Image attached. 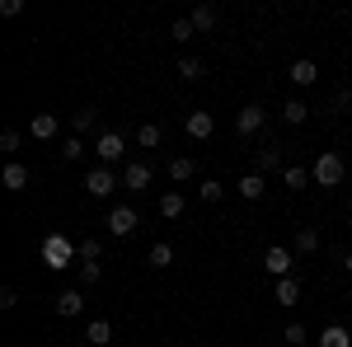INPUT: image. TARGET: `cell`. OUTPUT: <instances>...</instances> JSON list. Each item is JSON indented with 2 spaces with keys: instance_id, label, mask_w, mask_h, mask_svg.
Returning <instances> with one entry per match:
<instances>
[{
  "instance_id": "1",
  "label": "cell",
  "mask_w": 352,
  "mask_h": 347,
  "mask_svg": "<svg viewBox=\"0 0 352 347\" xmlns=\"http://www.w3.org/2000/svg\"><path fill=\"white\" fill-rule=\"evenodd\" d=\"M71 258H80V244H76V240H66V235H47V240H43V267L66 272Z\"/></svg>"
},
{
  "instance_id": "2",
  "label": "cell",
  "mask_w": 352,
  "mask_h": 347,
  "mask_svg": "<svg viewBox=\"0 0 352 347\" xmlns=\"http://www.w3.org/2000/svg\"><path fill=\"white\" fill-rule=\"evenodd\" d=\"M343 174H348V164H343V155H333V150H324V155L315 160V169H310V179H315L320 188H338Z\"/></svg>"
},
{
  "instance_id": "3",
  "label": "cell",
  "mask_w": 352,
  "mask_h": 347,
  "mask_svg": "<svg viewBox=\"0 0 352 347\" xmlns=\"http://www.w3.org/2000/svg\"><path fill=\"white\" fill-rule=\"evenodd\" d=\"M118 183H122V179L113 174L109 164H94V169L85 174V192H89V197H99V202H104V197H113V192H118Z\"/></svg>"
},
{
  "instance_id": "4",
  "label": "cell",
  "mask_w": 352,
  "mask_h": 347,
  "mask_svg": "<svg viewBox=\"0 0 352 347\" xmlns=\"http://www.w3.org/2000/svg\"><path fill=\"white\" fill-rule=\"evenodd\" d=\"M94 155H99V164H113L127 155V136L122 132H99V141H94Z\"/></svg>"
},
{
  "instance_id": "5",
  "label": "cell",
  "mask_w": 352,
  "mask_h": 347,
  "mask_svg": "<svg viewBox=\"0 0 352 347\" xmlns=\"http://www.w3.org/2000/svg\"><path fill=\"white\" fill-rule=\"evenodd\" d=\"M104 225H109V235H118V240H127V235H132L136 225H141V216H136V207H113Z\"/></svg>"
},
{
  "instance_id": "6",
  "label": "cell",
  "mask_w": 352,
  "mask_h": 347,
  "mask_svg": "<svg viewBox=\"0 0 352 347\" xmlns=\"http://www.w3.org/2000/svg\"><path fill=\"white\" fill-rule=\"evenodd\" d=\"M263 267H268L272 277L282 282V277H292V267H296V258H292V249H287V244H272L268 254H263Z\"/></svg>"
},
{
  "instance_id": "7",
  "label": "cell",
  "mask_w": 352,
  "mask_h": 347,
  "mask_svg": "<svg viewBox=\"0 0 352 347\" xmlns=\"http://www.w3.org/2000/svg\"><path fill=\"white\" fill-rule=\"evenodd\" d=\"M184 132H188L192 141H207V136L217 132V117H212V113H202V108H197V113H188V117H184Z\"/></svg>"
},
{
  "instance_id": "8",
  "label": "cell",
  "mask_w": 352,
  "mask_h": 347,
  "mask_svg": "<svg viewBox=\"0 0 352 347\" xmlns=\"http://www.w3.org/2000/svg\"><path fill=\"white\" fill-rule=\"evenodd\" d=\"M235 132H240V136H254V132H263V108H258V104L240 108V113H235Z\"/></svg>"
},
{
  "instance_id": "9",
  "label": "cell",
  "mask_w": 352,
  "mask_h": 347,
  "mask_svg": "<svg viewBox=\"0 0 352 347\" xmlns=\"http://www.w3.org/2000/svg\"><path fill=\"white\" fill-rule=\"evenodd\" d=\"M56 127H61V117H56V113H33V122H28V136H33V141H52Z\"/></svg>"
},
{
  "instance_id": "10",
  "label": "cell",
  "mask_w": 352,
  "mask_h": 347,
  "mask_svg": "<svg viewBox=\"0 0 352 347\" xmlns=\"http://www.w3.org/2000/svg\"><path fill=\"white\" fill-rule=\"evenodd\" d=\"M122 188H132V192L151 188V164H146V160H132L127 169H122Z\"/></svg>"
},
{
  "instance_id": "11",
  "label": "cell",
  "mask_w": 352,
  "mask_h": 347,
  "mask_svg": "<svg viewBox=\"0 0 352 347\" xmlns=\"http://www.w3.org/2000/svg\"><path fill=\"white\" fill-rule=\"evenodd\" d=\"M184 212H188V197H184L179 188H169V192H160V216H164V221H179Z\"/></svg>"
},
{
  "instance_id": "12",
  "label": "cell",
  "mask_w": 352,
  "mask_h": 347,
  "mask_svg": "<svg viewBox=\"0 0 352 347\" xmlns=\"http://www.w3.org/2000/svg\"><path fill=\"white\" fill-rule=\"evenodd\" d=\"M52 310L61 315V320H76V315L85 310V291H61V295L52 300Z\"/></svg>"
},
{
  "instance_id": "13",
  "label": "cell",
  "mask_w": 352,
  "mask_h": 347,
  "mask_svg": "<svg viewBox=\"0 0 352 347\" xmlns=\"http://www.w3.org/2000/svg\"><path fill=\"white\" fill-rule=\"evenodd\" d=\"M0 183L10 188V192H24V188H28V164L10 160V164H5V169H0Z\"/></svg>"
},
{
  "instance_id": "14",
  "label": "cell",
  "mask_w": 352,
  "mask_h": 347,
  "mask_svg": "<svg viewBox=\"0 0 352 347\" xmlns=\"http://www.w3.org/2000/svg\"><path fill=\"white\" fill-rule=\"evenodd\" d=\"M85 343L89 347H109L113 343V324L109 320H89L85 324Z\"/></svg>"
},
{
  "instance_id": "15",
  "label": "cell",
  "mask_w": 352,
  "mask_h": 347,
  "mask_svg": "<svg viewBox=\"0 0 352 347\" xmlns=\"http://www.w3.org/2000/svg\"><path fill=\"white\" fill-rule=\"evenodd\" d=\"M315 80H320V66H315L310 56L292 61V85H300V89H305V85H315Z\"/></svg>"
},
{
  "instance_id": "16",
  "label": "cell",
  "mask_w": 352,
  "mask_h": 347,
  "mask_svg": "<svg viewBox=\"0 0 352 347\" xmlns=\"http://www.w3.org/2000/svg\"><path fill=\"white\" fill-rule=\"evenodd\" d=\"M235 192H240L244 202H258V197H263V174H258V169H249L240 183H235Z\"/></svg>"
},
{
  "instance_id": "17",
  "label": "cell",
  "mask_w": 352,
  "mask_h": 347,
  "mask_svg": "<svg viewBox=\"0 0 352 347\" xmlns=\"http://www.w3.org/2000/svg\"><path fill=\"white\" fill-rule=\"evenodd\" d=\"M160 141H164V127H160V122H141V127H136V146H141V150H155Z\"/></svg>"
},
{
  "instance_id": "18",
  "label": "cell",
  "mask_w": 352,
  "mask_h": 347,
  "mask_svg": "<svg viewBox=\"0 0 352 347\" xmlns=\"http://www.w3.org/2000/svg\"><path fill=\"white\" fill-rule=\"evenodd\" d=\"M164 169H169V179H174V188H179V183H188L192 174H197V164H192L188 155H174V160L164 164Z\"/></svg>"
},
{
  "instance_id": "19",
  "label": "cell",
  "mask_w": 352,
  "mask_h": 347,
  "mask_svg": "<svg viewBox=\"0 0 352 347\" xmlns=\"http://www.w3.org/2000/svg\"><path fill=\"white\" fill-rule=\"evenodd\" d=\"M272 295H277V305H287V310H292V305L300 300V282H296V277H282V282L272 287Z\"/></svg>"
},
{
  "instance_id": "20",
  "label": "cell",
  "mask_w": 352,
  "mask_h": 347,
  "mask_svg": "<svg viewBox=\"0 0 352 347\" xmlns=\"http://www.w3.org/2000/svg\"><path fill=\"white\" fill-rule=\"evenodd\" d=\"M282 183H287L292 192H296V188L315 183V179H310V169H305V164H282Z\"/></svg>"
},
{
  "instance_id": "21",
  "label": "cell",
  "mask_w": 352,
  "mask_h": 347,
  "mask_svg": "<svg viewBox=\"0 0 352 347\" xmlns=\"http://www.w3.org/2000/svg\"><path fill=\"white\" fill-rule=\"evenodd\" d=\"M282 164V141H263V150H258V174H268Z\"/></svg>"
},
{
  "instance_id": "22",
  "label": "cell",
  "mask_w": 352,
  "mask_h": 347,
  "mask_svg": "<svg viewBox=\"0 0 352 347\" xmlns=\"http://www.w3.org/2000/svg\"><path fill=\"white\" fill-rule=\"evenodd\" d=\"M146 263H151V267H155V272H164V267H169V263H174V244H151V254H146Z\"/></svg>"
},
{
  "instance_id": "23",
  "label": "cell",
  "mask_w": 352,
  "mask_h": 347,
  "mask_svg": "<svg viewBox=\"0 0 352 347\" xmlns=\"http://www.w3.org/2000/svg\"><path fill=\"white\" fill-rule=\"evenodd\" d=\"M188 19H192V28H197V33H212V28H217V5H197Z\"/></svg>"
},
{
  "instance_id": "24",
  "label": "cell",
  "mask_w": 352,
  "mask_h": 347,
  "mask_svg": "<svg viewBox=\"0 0 352 347\" xmlns=\"http://www.w3.org/2000/svg\"><path fill=\"white\" fill-rule=\"evenodd\" d=\"M320 347H352V333L343 324H329L324 333H320Z\"/></svg>"
},
{
  "instance_id": "25",
  "label": "cell",
  "mask_w": 352,
  "mask_h": 347,
  "mask_svg": "<svg viewBox=\"0 0 352 347\" xmlns=\"http://www.w3.org/2000/svg\"><path fill=\"white\" fill-rule=\"evenodd\" d=\"M94 122H99V108H76V113H71V127H76V136L94 132Z\"/></svg>"
},
{
  "instance_id": "26",
  "label": "cell",
  "mask_w": 352,
  "mask_h": 347,
  "mask_svg": "<svg viewBox=\"0 0 352 347\" xmlns=\"http://www.w3.org/2000/svg\"><path fill=\"white\" fill-rule=\"evenodd\" d=\"M320 249V230L315 225H300L296 230V254H315Z\"/></svg>"
},
{
  "instance_id": "27",
  "label": "cell",
  "mask_w": 352,
  "mask_h": 347,
  "mask_svg": "<svg viewBox=\"0 0 352 347\" xmlns=\"http://www.w3.org/2000/svg\"><path fill=\"white\" fill-rule=\"evenodd\" d=\"M221 192H226V188H221L217 179H202V183H197V202H207V207H212V202H221Z\"/></svg>"
},
{
  "instance_id": "28",
  "label": "cell",
  "mask_w": 352,
  "mask_h": 347,
  "mask_svg": "<svg viewBox=\"0 0 352 347\" xmlns=\"http://www.w3.org/2000/svg\"><path fill=\"white\" fill-rule=\"evenodd\" d=\"M282 117H287V122H292V127H300V122H305V117H310V108L300 104V99H287V108H282Z\"/></svg>"
},
{
  "instance_id": "29",
  "label": "cell",
  "mask_w": 352,
  "mask_h": 347,
  "mask_svg": "<svg viewBox=\"0 0 352 347\" xmlns=\"http://www.w3.org/2000/svg\"><path fill=\"white\" fill-rule=\"evenodd\" d=\"M202 71H207V66H202L197 56H179V76H184V80H202Z\"/></svg>"
},
{
  "instance_id": "30",
  "label": "cell",
  "mask_w": 352,
  "mask_h": 347,
  "mask_svg": "<svg viewBox=\"0 0 352 347\" xmlns=\"http://www.w3.org/2000/svg\"><path fill=\"white\" fill-rule=\"evenodd\" d=\"M104 282V263H80V287H99Z\"/></svg>"
},
{
  "instance_id": "31",
  "label": "cell",
  "mask_w": 352,
  "mask_h": 347,
  "mask_svg": "<svg viewBox=\"0 0 352 347\" xmlns=\"http://www.w3.org/2000/svg\"><path fill=\"white\" fill-rule=\"evenodd\" d=\"M104 258V244L99 240H80V263H99Z\"/></svg>"
},
{
  "instance_id": "32",
  "label": "cell",
  "mask_w": 352,
  "mask_h": 347,
  "mask_svg": "<svg viewBox=\"0 0 352 347\" xmlns=\"http://www.w3.org/2000/svg\"><path fill=\"white\" fill-rule=\"evenodd\" d=\"M282 338H287V343H292V347H300V343H305V338H310V333H305V324H296V320H292V324H287V328H282Z\"/></svg>"
},
{
  "instance_id": "33",
  "label": "cell",
  "mask_w": 352,
  "mask_h": 347,
  "mask_svg": "<svg viewBox=\"0 0 352 347\" xmlns=\"http://www.w3.org/2000/svg\"><path fill=\"white\" fill-rule=\"evenodd\" d=\"M169 33H174L179 43H188V38L197 33V28H192V19H174V28H169Z\"/></svg>"
},
{
  "instance_id": "34",
  "label": "cell",
  "mask_w": 352,
  "mask_h": 347,
  "mask_svg": "<svg viewBox=\"0 0 352 347\" xmlns=\"http://www.w3.org/2000/svg\"><path fill=\"white\" fill-rule=\"evenodd\" d=\"M19 146H24V136L14 132V127H10V132H0V150H19Z\"/></svg>"
},
{
  "instance_id": "35",
  "label": "cell",
  "mask_w": 352,
  "mask_h": 347,
  "mask_svg": "<svg viewBox=\"0 0 352 347\" xmlns=\"http://www.w3.org/2000/svg\"><path fill=\"white\" fill-rule=\"evenodd\" d=\"M85 155V141L80 136H66V160H80Z\"/></svg>"
},
{
  "instance_id": "36",
  "label": "cell",
  "mask_w": 352,
  "mask_h": 347,
  "mask_svg": "<svg viewBox=\"0 0 352 347\" xmlns=\"http://www.w3.org/2000/svg\"><path fill=\"white\" fill-rule=\"evenodd\" d=\"M0 14H5V19H14V14H24V0H0Z\"/></svg>"
},
{
  "instance_id": "37",
  "label": "cell",
  "mask_w": 352,
  "mask_h": 347,
  "mask_svg": "<svg viewBox=\"0 0 352 347\" xmlns=\"http://www.w3.org/2000/svg\"><path fill=\"white\" fill-rule=\"evenodd\" d=\"M14 305H19V291H14V287H5V291H0V310H14Z\"/></svg>"
},
{
  "instance_id": "38",
  "label": "cell",
  "mask_w": 352,
  "mask_h": 347,
  "mask_svg": "<svg viewBox=\"0 0 352 347\" xmlns=\"http://www.w3.org/2000/svg\"><path fill=\"white\" fill-rule=\"evenodd\" d=\"M352 104V89H338V94H333V108H338V113H343V108Z\"/></svg>"
},
{
  "instance_id": "39",
  "label": "cell",
  "mask_w": 352,
  "mask_h": 347,
  "mask_svg": "<svg viewBox=\"0 0 352 347\" xmlns=\"http://www.w3.org/2000/svg\"><path fill=\"white\" fill-rule=\"evenodd\" d=\"M343 272H348V277H352V249H348V254H343Z\"/></svg>"
},
{
  "instance_id": "40",
  "label": "cell",
  "mask_w": 352,
  "mask_h": 347,
  "mask_svg": "<svg viewBox=\"0 0 352 347\" xmlns=\"http://www.w3.org/2000/svg\"><path fill=\"white\" fill-rule=\"evenodd\" d=\"M348 230H352V212H348Z\"/></svg>"
},
{
  "instance_id": "41",
  "label": "cell",
  "mask_w": 352,
  "mask_h": 347,
  "mask_svg": "<svg viewBox=\"0 0 352 347\" xmlns=\"http://www.w3.org/2000/svg\"><path fill=\"white\" fill-rule=\"evenodd\" d=\"M348 212H352V207H348Z\"/></svg>"
}]
</instances>
